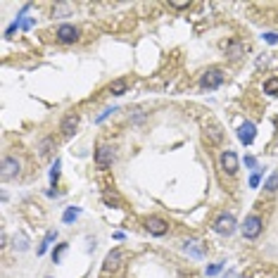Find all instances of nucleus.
<instances>
[{"label":"nucleus","instance_id":"obj_1","mask_svg":"<svg viewBox=\"0 0 278 278\" xmlns=\"http://www.w3.org/2000/svg\"><path fill=\"white\" fill-rule=\"evenodd\" d=\"M262 228H264V221H262V216H259V214H250V216L245 219V224L240 226V231H243V238H247V240L259 238Z\"/></svg>","mask_w":278,"mask_h":278},{"label":"nucleus","instance_id":"obj_2","mask_svg":"<svg viewBox=\"0 0 278 278\" xmlns=\"http://www.w3.org/2000/svg\"><path fill=\"white\" fill-rule=\"evenodd\" d=\"M235 216L231 214V212H224V214H219L214 219V224H212V228H214L219 235H231L233 231H235Z\"/></svg>","mask_w":278,"mask_h":278},{"label":"nucleus","instance_id":"obj_3","mask_svg":"<svg viewBox=\"0 0 278 278\" xmlns=\"http://www.w3.org/2000/svg\"><path fill=\"white\" fill-rule=\"evenodd\" d=\"M19 174H22V162L17 157H12V154H5L3 164H0V176L5 181H10V178H17Z\"/></svg>","mask_w":278,"mask_h":278},{"label":"nucleus","instance_id":"obj_4","mask_svg":"<svg viewBox=\"0 0 278 278\" xmlns=\"http://www.w3.org/2000/svg\"><path fill=\"white\" fill-rule=\"evenodd\" d=\"M224 71L216 69V67H212V69H207L205 74L200 76V86L202 88H207V91H212V88H219V86L224 84Z\"/></svg>","mask_w":278,"mask_h":278},{"label":"nucleus","instance_id":"obj_5","mask_svg":"<svg viewBox=\"0 0 278 278\" xmlns=\"http://www.w3.org/2000/svg\"><path fill=\"white\" fill-rule=\"evenodd\" d=\"M124 257H126V250H122V247H116V250H112L107 257H105V264H102V271L105 273H109V271H116L119 266H122Z\"/></svg>","mask_w":278,"mask_h":278},{"label":"nucleus","instance_id":"obj_6","mask_svg":"<svg viewBox=\"0 0 278 278\" xmlns=\"http://www.w3.org/2000/svg\"><path fill=\"white\" fill-rule=\"evenodd\" d=\"M55 36L60 43H76L78 41V29L74 24H60L57 31H55Z\"/></svg>","mask_w":278,"mask_h":278},{"label":"nucleus","instance_id":"obj_7","mask_svg":"<svg viewBox=\"0 0 278 278\" xmlns=\"http://www.w3.org/2000/svg\"><path fill=\"white\" fill-rule=\"evenodd\" d=\"M112 162H114V147L98 145V150H95V164H98L100 169H105V167H112Z\"/></svg>","mask_w":278,"mask_h":278},{"label":"nucleus","instance_id":"obj_8","mask_svg":"<svg viewBox=\"0 0 278 278\" xmlns=\"http://www.w3.org/2000/svg\"><path fill=\"white\" fill-rule=\"evenodd\" d=\"M219 164H221V169H224L228 176H233V174L238 171V154L233 152V150H224L221 157H219Z\"/></svg>","mask_w":278,"mask_h":278},{"label":"nucleus","instance_id":"obj_9","mask_svg":"<svg viewBox=\"0 0 278 278\" xmlns=\"http://www.w3.org/2000/svg\"><path fill=\"white\" fill-rule=\"evenodd\" d=\"M76 129H78V114H67L64 119H62V124H60V131H62V136L64 138H71L74 133H76Z\"/></svg>","mask_w":278,"mask_h":278},{"label":"nucleus","instance_id":"obj_10","mask_svg":"<svg viewBox=\"0 0 278 278\" xmlns=\"http://www.w3.org/2000/svg\"><path fill=\"white\" fill-rule=\"evenodd\" d=\"M145 228L152 233V235H164V233L169 231V224L164 221L162 216H150L145 221Z\"/></svg>","mask_w":278,"mask_h":278},{"label":"nucleus","instance_id":"obj_11","mask_svg":"<svg viewBox=\"0 0 278 278\" xmlns=\"http://www.w3.org/2000/svg\"><path fill=\"white\" fill-rule=\"evenodd\" d=\"M255 136H257L255 124H252V122L240 124V129H238V138H240V143H245V145H252V140H255Z\"/></svg>","mask_w":278,"mask_h":278},{"label":"nucleus","instance_id":"obj_12","mask_svg":"<svg viewBox=\"0 0 278 278\" xmlns=\"http://www.w3.org/2000/svg\"><path fill=\"white\" fill-rule=\"evenodd\" d=\"M183 250H185V252H190L193 257H205V252H207V250L202 247L200 240H185V243H183Z\"/></svg>","mask_w":278,"mask_h":278},{"label":"nucleus","instance_id":"obj_13","mask_svg":"<svg viewBox=\"0 0 278 278\" xmlns=\"http://www.w3.org/2000/svg\"><path fill=\"white\" fill-rule=\"evenodd\" d=\"M205 136H209V140H212V143H221V138H224V136H221V129H219L216 124H212V126H207V129H205Z\"/></svg>","mask_w":278,"mask_h":278},{"label":"nucleus","instance_id":"obj_14","mask_svg":"<svg viewBox=\"0 0 278 278\" xmlns=\"http://www.w3.org/2000/svg\"><path fill=\"white\" fill-rule=\"evenodd\" d=\"M71 15V5L69 3H57L53 8V17H69Z\"/></svg>","mask_w":278,"mask_h":278},{"label":"nucleus","instance_id":"obj_15","mask_svg":"<svg viewBox=\"0 0 278 278\" xmlns=\"http://www.w3.org/2000/svg\"><path fill=\"white\" fill-rule=\"evenodd\" d=\"M109 91H112V95H124V93H126V81H124V78H116V81H112Z\"/></svg>","mask_w":278,"mask_h":278},{"label":"nucleus","instance_id":"obj_16","mask_svg":"<svg viewBox=\"0 0 278 278\" xmlns=\"http://www.w3.org/2000/svg\"><path fill=\"white\" fill-rule=\"evenodd\" d=\"M55 238H57V231H48V235L43 238V245L38 247V255H46V252H48V247H50V243H53Z\"/></svg>","mask_w":278,"mask_h":278},{"label":"nucleus","instance_id":"obj_17","mask_svg":"<svg viewBox=\"0 0 278 278\" xmlns=\"http://www.w3.org/2000/svg\"><path fill=\"white\" fill-rule=\"evenodd\" d=\"M78 214H81V209H78V207H69L67 212H64V216H62V221H64V224H71Z\"/></svg>","mask_w":278,"mask_h":278},{"label":"nucleus","instance_id":"obj_18","mask_svg":"<svg viewBox=\"0 0 278 278\" xmlns=\"http://www.w3.org/2000/svg\"><path fill=\"white\" fill-rule=\"evenodd\" d=\"M264 93H269V95H278V78H269L266 84H264Z\"/></svg>","mask_w":278,"mask_h":278},{"label":"nucleus","instance_id":"obj_19","mask_svg":"<svg viewBox=\"0 0 278 278\" xmlns=\"http://www.w3.org/2000/svg\"><path fill=\"white\" fill-rule=\"evenodd\" d=\"M264 188H266L269 193H276V190H278V174H271V176L266 178V183H264Z\"/></svg>","mask_w":278,"mask_h":278},{"label":"nucleus","instance_id":"obj_20","mask_svg":"<svg viewBox=\"0 0 278 278\" xmlns=\"http://www.w3.org/2000/svg\"><path fill=\"white\" fill-rule=\"evenodd\" d=\"M50 147H53V138H46L38 145V154L41 157H48V154H50Z\"/></svg>","mask_w":278,"mask_h":278},{"label":"nucleus","instance_id":"obj_21","mask_svg":"<svg viewBox=\"0 0 278 278\" xmlns=\"http://www.w3.org/2000/svg\"><path fill=\"white\" fill-rule=\"evenodd\" d=\"M67 247H69V245H67V243H62V245H57V250H55V252H53V262H55V264H60L62 255L67 252Z\"/></svg>","mask_w":278,"mask_h":278},{"label":"nucleus","instance_id":"obj_22","mask_svg":"<svg viewBox=\"0 0 278 278\" xmlns=\"http://www.w3.org/2000/svg\"><path fill=\"white\" fill-rule=\"evenodd\" d=\"M169 5H171L174 10H185V8H190V3H188V0H171Z\"/></svg>","mask_w":278,"mask_h":278},{"label":"nucleus","instance_id":"obj_23","mask_svg":"<svg viewBox=\"0 0 278 278\" xmlns=\"http://www.w3.org/2000/svg\"><path fill=\"white\" fill-rule=\"evenodd\" d=\"M224 269V262H219V264H212V266H207V276H216L219 271Z\"/></svg>","mask_w":278,"mask_h":278},{"label":"nucleus","instance_id":"obj_24","mask_svg":"<svg viewBox=\"0 0 278 278\" xmlns=\"http://www.w3.org/2000/svg\"><path fill=\"white\" fill-rule=\"evenodd\" d=\"M264 41H266V43H271V46H273V43H278V33H273V31H269V33H264Z\"/></svg>","mask_w":278,"mask_h":278},{"label":"nucleus","instance_id":"obj_25","mask_svg":"<svg viewBox=\"0 0 278 278\" xmlns=\"http://www.w3.org/2000/svg\"><path fill=\"white\" fill-rule=\"evenodd\" d=\"M50 178H53V183L60 178V162H55V167H53V171H50Z\"/></svg>","mask_w":278,"mask_h":278},{"label":"nucleus","instance_id":"obj_26","mask_svg":"<svg viewBox=\"0 0 278 278\" xmlns=\"http://www.w3.org/2000/svg\"><path fill=\"white\" fill-rule=\"evenodd\" d=\"M245 167H250V169H257V160L247 154V157H245Z\"/></svg>","mask_w":278,"mask_h":278},{"label":"nucleus","instance_id":"obj_27","mask_svg":"<svg viewBox=\"0 0 278 278\" xmlns=\"http://www.w3.org/2000/svg\"><path fill=\"white\" fill-rule=\"evenodd\" d=\"M15 243H19V245H17L19 250H26V247H29V240L24 238V235H19V240H15Z\"/></svg>","mask_w":278,"mask_h":278},{"label":"nucleus","instance_id":"obj_28","mask_svg":"<svg viewBox=\"0 0 278 278\" xmlns=\"http://www.w3.org/2000/svg\"><path fill=\"white\" fill-rule=\"evenodd\" d=\"M250 185H252V188H257V185H259V174H252V178H250Z\"/></svg>","mask_w":278,"mask_h":278},{"label":"nucleus","instance_id":"obj_29","mask_svg":"<svg viewBox=\"0 0 278 278\" xmlns=\"http://www.w3.org/2000/svg\"><path fill=\"white\" fill-rule=\"evenodd\" d=\"M112 112H116V109H105V112H102V114L98 116V122H102V119H107V116L112 114Z\"/></svg>","mask_w":278,"mask_h":278}]
</instances>
